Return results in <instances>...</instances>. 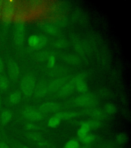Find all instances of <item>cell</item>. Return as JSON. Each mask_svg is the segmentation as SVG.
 Here are the masks:
<instances>
[{"label":"cell","mask_w":131,"mask_h":148,"mask_svg":"<svg viewBox=\"0 0 131 148\" xmlns=\"http://www.w3.org/2000/svg\"><path fill=\"white\" fill-rule=\"evenodd\" d=\"M26 136L28 138L35 141H41L43 136L41 134L36 132H29L26 134Z\"/></svg>","instance_id":"d6986e66"},{"label":"cell","mask_w":131,"mask_h":148,"mask_svg":"<svg viewBox=\"0 0 131 148\" xmlns=\"http://www.w3.org/2000/svg\"><path fill=\"white\" fill-rule=\"evenodd\" d=\"M3 69H4V64H3L2 60L0 58V73H2Z\"/></svg>","instance_id":"d590c367"},{"label":"cell","mask_w":131,"mask_h":148,"mask_svg":"<svg viewBox=\"0 0 131 148\" xmlns=\"http://www.w3.org/2000/svg\"><path fill=\"white\" fill-rule=\"evenodd\" d=\"M0 117H1V115H0Z\"/></svg>","instance_id":"ab89813d"},{"label":"cell","mask_w":131,"mask_h":148,"mask_svg":"<svg viewBox=\"0 0 131 148\" xmlns=\"http://www.w3.org/2000/svg\"><path fill=\"white\" fill-rule=\"evenodd\" d=\"M68 77H64L57 79L52 82L48 86V92L51 93L56 92L59 90L68 80Z\"/></svg>","instance_id":"ba28073f"},{"label":"cell","mask_w":131,"mask_h":148,"mask_svg":"<svg viewBox=\"0 0 131 148\" xmlns=\"http://www.w3.org/2000/svg\"><path fill=\"white\" fill-rule=\"evenodd\" d=\"M61 120L57 117L56 116H54L49 119L48 122V125L51 128H55L60 125Z\"/></svg>","instance_id":"7402d4cb"},{"label":"cell","mask_w":131,"mask_h":148,"mask_svg":"<svg viewBox=\"0 0 131 148\" xmlns=\"http://www.w3.org/2000/svg\"><path fill=\"white\" fill-rule=\"evenodd\" d=\"M115 139L116 143L119 145H121L127 143L128 140V136L127 134H125L124 133H121L116 135Z\"/></svg>","instance_id":"ffe728a7"},{"label":"cell","mask_w":131,"mask_h":148,"mask_svg":"<svg viewBox=\"0 0 131 148\" xmlns=\"http://www.w3.org/2000/svg\"><path fill=\"white\" fill-rule=\"evenodd\" d=\"M22 98L21 92L18 91L12 93L9 97V101L12 104H17L20 101Z\"/></svg>","instance_id":"ac0fdd59"},{"label":"cell","mask_w":131,"mask_h":148,"mask_svg":"<svg viewBox=\"0 0 131 148\" xmlns=\"http://www.w3.org/2000/svg\"><path fill=\"white\" fill-rule=\"evenodd\" d=\"M39 37L36 35L31 36L28 39V44L30 46V47H32L35 46L39 42Z\"/></svg>","instance_id":"4316f807"},{"label":"cell","mask_w":131,"mask_h":148,"mask_svg":"<svg viewBox=\"0 0 131 148\" xmlns=\"http://www.w3.org/2000/svg\"><path fill=\"white\" fill-rule=\"evenodd\" d=\"M104 111L109 115H113L117 112V108L114 104L108 103L104 106Z\"/></svg>","instance_id":"44dd1931"},{"label":"cell","mask_w":131,"mask_h":148,"mask_svg":"<svg viewBox=\"0 0 131 148\" xmlns=\"http://www.w3.org/2000/svg\"><path fill=\"white\" fill-rule=\"evenodd\" d=\"M39 37V41L38 43L32 47H30L29 49H31V51H37L39 50V49H41L43 47H44L46 45V43L47 42V38L45 36L41 35Z\"/></svg>","instance_id":"2e32d148"},{"label":"cell","mask_w":131,"mask_h":148,"mask_svg":"<svg viewBox=\"0 0 131 148\" xmlns=\"http://www.w3.org/2000/svg\"><path fill=\"white\" fill-rule=\"evenodd\" d=\"M73 103L76 106L80 107L91 108L96 106L98 103V101L96 97L94 95L85 94L75 98L73 101Z\"/></svg>","instance_id":"6da1fadb"},{"label":"cell","mask_w":131,"mask_h":148,"mask_svg":"<svg viewBox=\"0 0 131 148\" xmlns=\"http://www.w3.org/2000/svg\"><path fill=\"white\" fill-rule=\"evenodd\" d=\"M61 106L60 104L54 102H48L39 106V111L41 113H50L58 112L60 111Z\"/></svg>","instance_id":"5b68a950"},{"label":"cell","mask_w":131,"mask_h":148,"mask_svg":"<svg viewBox=\"0 0 131 148\" xmlns=\"http://www.w3.org/2000/svg\"><path fill=\"white\" fill-rule=\"evenodd\" d=\"M83 115H89L96 120H107L109 115L104 111L100 109H88L82 111Z\"/></svg>","instance_id":"277c9868"},{"label":"cell","mask_w":131,"mask_h":148,"mask_svg":"<svg viewBox=\"0 0 131 148\" xmlns=\"http://www.w3.org/2000/svg\"><path fill=\"white\" fill-rule=\"evenodd\" d=\"M1 100H0V108H1Z\"/></svg>","instance_id":"f35d334b"},{"label":"cell","mask_w":131,"mask_h":148,"mask_svg":"<svg viewBox=\"0 0 131 148\" xmlns=\"http://www.w3.org/2000/svg\"><path fill=\"white\" fill-rule=\"evenodd\" d=\"M48 92V86L44 83H39L35 88V96L37 98H42L45 96Z\"/></svg>","instance_id":"4fadbf2b"},{"label":"cell","mask_w":131,"mask_h":148,"mask_svg":"<svg viewBox=\"0 0 131 148\" xmlns=\"http://www.w3.org/2000/svg\"><path fill=\"white\" fill-rule=\"evenodd\" d=\"M46 32H48L50 34H54L56 32V29L54 26L52 25H47L45 27Z\"/></svg>","instance_id":"4dcf8cb0"},{"label":"cell","mask_w":131,"mask_h":148,"mask_svg":"<svg viewBox=\"0 0 131 148\" xmlns=\"http://www.w3.org/2000/svg\"><path fill=\"white\" fill-rule=\"evenodd\" d=\"M73 123L74 124L77 123V125H81V127L77 131V135L78 137V138H81L88 134L90 129L86 121L76 122V123L73 122Z\"/></svg>","instance_id":"7c38bea8"},{"label":"cell","mask_w":131,"mask_h":148,"mask_svg":"<svg viewBox=\"0 0 131 148\" xmlns=\"http://www.w3.org/2000/svg\"><path fill=\"white\" fill-rule=\"evenodd\" d=\"M79 148H93L91 144H84V145L80 146Z\"/></svg>","instance_id":"e575fe53"},{"label":"cell","mask_w":131,"mask_h":148,"mask_svg":"<svg viewBox=\"0 0 131 148\" xmlns=\"http://www.w3.org/2000/svg\"><path fill=\"white\" fill-rule=\"evenodd\" d=\"M0 148H10L8 146L7 143H5L4 141L0 142Z\"/></svg>","instance_id":"836d02e7"},{"label":"cell","mask_w":131,"mask_h":148,"mask_svg":"<svg viewBox=\"0 0 131 148\" xmlns=\"http://www.w3.org/2000/svg\"><path fill=\"white\" fill-rule=\"evenodd\" d=\"M26 129L27 130H33V131H46V130L43 127H40L37 126L36 125H33L32 123H27L26 125Z\"/></svg>","instance_id":"83f0119b"},{"label":"cell","mask_w":131,"mask_h":148,"mask_svg":"<svg viewBox=\"0 0 131 148\" xmlns=\"http://www.w3.org/2000/svg\"><path fill=\"white\" fill-rule=\"evenodd\" d=\"M12 114L10 111L6 110L3 111L1 115V125H5L8 123H9L10 120H12Z\"/></svg>","instance_id":"9a60e30c"},{"label":"cell","mask_w":131,"mask_h":148,"mask_svg":"<svg viewBox=\"0 0 131 148\" xmlns=\"http://www.w3.org/2000/svg\"><path fill=\"white\" fill-rule=\"evenodd\" d=\"M15 4L12 1H5L3 5L2 16L5 19L10 18L14 13Z\"/></svg>","instance_id":"52a82bcc"},{"label":"cell","mask_w":131,"mask_h":148,"mask_svg":"<svg viewBox=\"0 0 131 148\" xmlns=\"http://www.w3.org/2000/svg\"><path fill=\"white\" fill-rule=\"evenodd\" d=\"M3 1H0V18L2 17V13L3 5Z\"/></svg>","instance_id":"8d00e7d4"},{"label":"cell","mask_w":131,"mask_h":148,"mask_svg":"<svg viewBox=\"0 0 131 148\" xmlns=\"http://www.w3.org/2000/svg\"><path fill=\"white\" fill-rule=\"evenodd\" d=\"M29 148L27 147H26V146H21V148Z\"/></svg>","instance_id":"74e56055"},{"label":"cell","mask_w":131,"mask_h":148,"mask_svg":"<svg viewBox=\"0 0 131 148\" xmlns=\"http://www.w3.org/2000/svg\"><path fill=\"white\" fill-rule=\"evenodd\" d=\"M77 90H78L79 92L81 93L86 92L88 90V86L87 84L83 81H81L78 82L76 86H75Z\"/></svg>","instance_id":"d4e9b609"},{"label":"cell","mask_w":131,"mask_h":148,"mask_svg":"<svg viewBox=\"0 0 131 148\" xmlns=\"http://www.w3.org/2000/svg\"><path fill=\"white\" fill-rule=\"evenodd\" d=\"M80 145L77 139L70 140L65 144L64 148H79Z\"/></svg>","instance_id":"603a6c76"},{"label":"cell","mask_w":131,"mask_h":148,"mask_svg":"<svg viewBox=\"0 0 131 148\" xmlns=\"http://www.w3.org/2000/svg\"><path fill=\"white\" fill-rule=\"evenodd\" d=\"M25 37V27L22 23H18L16 25L14 36V41L18 45H21L24 43Z\"/></svg>","instance_id":"8992f818"},{"label":"cell","mask_w":131,"mask_h":148,"mask_svg":"<svg viewBox=\"0 0 131 148\" xmlns=\"http://www.w3.org/2000/svg\"><path fill=\"white\" fill-rule=\"evenodd\" d=\"M55 58L53 56H50L49 57L47 66L48 68H52L55 64Z\"/></svg>","instance_id":"1f68e13d"},{"label":"cell","mask_w":131,"mask_h":148,"mask_svg":"<svg viewBox=\"0 0 131 148\" xmlns=\"http://www.w3.org/2000/svg\"><path fill=\"white\" fill-rule=\"evenodd\" d=\"M35 86V78L31 75H26L21 82V90L26 96L30 97L34 92Z\"/></svg>","instance_id":"7a4b0ae2"},{"label":"cell","mask_w":131,"mask_h":148,"mask_svg":"<svg viewBox=\"0 0 131 148\" xmlns=\"http://www.w3.org/2000/svg\"><path fill=\"white\" fill-rule=\"evenodd\" d=\"M83 115L82 111L81 112H62L56 114L55 115L60 120H70L72 118Z\"/></svg>","instance_id":"8fae6325"},{"label":"cell","mask_w":131,"mask_h":148,"mask_svg":"<svg viewBox=\"0 0 131 148\" xmlns=\"http://www.w3.org/2000/svg\"><path fill=\"white\" fill-rule=\"evenodd\" d=\"M23 115L26 119L32 121H39L44 118L43 113L32 107L25 109L23 112Z\"/></svg>","instance_id":"3957f363"},{"label":"cell","mask_w":131,"mask_h":148,"mask_svg":"<svg viewBox=\"0 0 131 148\" xmlns=\"http://www.w3.org/2000/svg\"><path fill=\"white\" fill-rule=\"evenodd\" d=\"M9 86V82L6 77L3 76H0V90H6Z\"/></svg>","instance_id":"cb8c5ba5"},{"label":"cell","mask_w":131,"mask_h":148,"mask_svg":"<svg viewBox=\"0 0 131 148\" xmlns=\"http://www.w3.org/2000/svg\"><path fill=\"white\" fill-rule=\"evenodd\" d=\"M38 145L42 148H55V147L52 143H49L44 141H39Z\"/></svg>","instance_id":"f1b7e54d"},{"label":"cell","mask_w":131,"mask_h":148,"mask_svg":"<svg viewBox=\"0 0 131 148\" xmlns=\"http://www.w3.org/2000/svg\"><path fill=\"white\" fill-rule=\"evenodd\" d=\"M48 54L46 52H41V53L37 54L36 58H37V60L41 61L46 60L48 57Z\"/></svg>","instance_id":"f546056e"},{"label":"cell","mask_w":131,"mask_h":148,"mask_svg":"<svg viewBox=\"0 0 131 148\" xmlns=\"http://www.w3.org/2000/svg\"><path fill=\"white\" fill-rule=\"evenodd\" d=\"M101 147L102 148H122L117 143H113L110 141H106L101 143Z\"/></svg>","instance_id":"484cf974"},{"label":"cell","mask_w":131,"mask_h":148,"mask_svg":"<svg viewBox=\"0 0 131 148\" xmlns=\"http://www.w3.org/2000/svg\"><path fill=\"white\" fill-rule=\"evenodd\" d=\"M8 71L9 76L12 79L16 80L18 78L20 74L19 67L14 60H9L8 62Z\"/></svg>","instance_id":"30bf717a"},{"label":"cell","mask_w":131,"mask_h":148,"mask_svg":"<svg viewBox=\"0 0 131 148\" xmlns=\"http://www.w3.org/2000/svg\"><path fill=\"white\" fill-rule=\"evenodd\" d=\"M122 115L124 116L125 118L127 119V120H130V114L129 111H128L126 109H122Z\"/></svg>","instance_id":"d6a6232c"},{"label":"cell","mask_w":131,"mask_h":148,"mask_svg":"<svg viewBox=\"0 0 131 148\" xmlns=\"http://www.w3.org/2000/svg\"><path fill=\"white\" fill-rule=\"evenodd\" d=\"M86 122L87 123L90 130L98 129L99 128L102 127L103 125L102 123H101L100 120H96L94 119L92 120H89Z\"/></svg>","instance_id":"e0dca14e"},{"label":"cell","mask_w":131,"mask_h":148,"mask_svg":"<svg viewBox=\"0 0 131 148\" xmlns=\"http://www.w3.org/2000/svg\"><path fill=\"white\" fill-rule=\"evenodd\" d=\"M75 88V85L71 81L69 82L64 84L62 88L58 90V96L60 97H64L70 95L73 92Z\"/></svg>","instance_id":"9c48e42d"},{"label":"cell","mask_w":131,"mask_h":148,"mask_svg":"<svg viewBox=\"0 0 131 148\" xmlns=\"http://www.w3.org/2000/svg\"><path fill=\"white\" fill-rule=\"evenodd\" d=\"M99 139V137L93 134H88L81 138H78L77 140L83 144H92Z\"/></svg>","instance_id":"5bb4252c"}]
</instances>
